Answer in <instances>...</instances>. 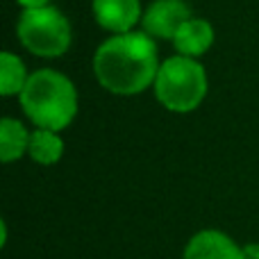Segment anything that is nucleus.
I'll list each match as a JSON object with an SVG mask.
<instances>
[{
  "instance_id": "obj_3",
  "label": "nucleus",
  "mask_w": 259,
  "mask_h": 259,
  "mask_svg": "<svg viewBox=\"0 0 259 259\" xmlns=\"http://www.w3.org/2000/svg\"><path fill=\"white\" fill-rule=\"evenodd\" d=\"M155 96L168 112L189 114L207 96V73L198 59L173 55L164 59L155 80Z\"/></svg>"
},
{
  "instance_id": "obj_13",
  "label": "nucleus",
  "mask_w": 259,
  "mask_h": 259,
  "mask_svg": "<svg viewBox=\"0 0 259 259\" xmlns=\"http://www.w3.org/2000/svg\"><path fill=\"white\" fill-rule=\"evenodd\" d=\"M243 259H259V243H246L243 246Z\"/></svg>"
},
{
  "instance_id": "obj_2",
  "label": "nucleus",
  "mask_w": 259,
  "mask_h": 259,
  "mask_svg": "<svg viewBox=\"0 0 259 259\" xmlns=\"http://www.w3.org/2000/svg\"><path fill=\"white\" fill-rule=\"evenodd\" d=\"M18 98L25 116L41 130L62 132L71 125L77 114L75 84L64 73L53 68L32 73Z\"/></svg>"
},
{
  "instance_id": "obj_6",
  "label": "nucleus",
  "mask_w": 259,
  "mask_h": 259,
  "mask_svg": "<svg viewBox=\"0 0 259 259\" xmlns=\"http://www.w3.org/2000/svg\"><path fill=\"white\" fill-rule=\"evenodd\" d=\"M182 259H243V246L221 230H200L187 241Z\"/></svg>"
},
{
  "instance_id": "obj_8",
  "label": "nucleus",
  "mask_w": 259,
  "mask_h": 259,
  "mask_svg": "<svg viewBox=\"0 0 259 259\" xmlns=\"http://www.w3.org/2000/svg\"><path fill=\"white\" fill-rule=\"evenodd\" d=\"M211 44H214V27L205 18H189L173 36V46L178 55L191 59L202 57L211 48Z\"/></svg>"
},
{
  "instance_id": "obj_5",
  "label": "nucleus",
  "mask_w": 259,
  "mask_h": 259,
  "mask_svg": "<svg viewBox=\"0 0 259 259\" xmlns=\"http://www.w3.org/2000/svg\"><path fill=\"white\" fill-rule=\"evenodd\" d=\"M191 7L184 0H155L148 5L143 14V32L150 34L152 39H170L178 34V30L189 21Z\"/></svg>"
},
{
  "instance_id": "obj_11",
  "label": "nucleus",
  "mask_w": 259,
  "mask_h": 259,
  "mask_svg": "<svg viewBox=\"0 0 259 259\" xmlns=\"http://www.w3.org/2000/svg\"><path fill=\"white\" fill-rule=\"evenodd\" d=\"M27 80H30V75H27V71H25V64L14 53L5 50V53L0 55V94H3L5 98H9V96H21Z\"/></svg>"
},
{
  "instance_id": "obj_12",
  "label": "nucleus",
  "mask_w": 259,
  "mask_h": 259,
  "mask_svg": "<svg viewBox=\"0 0 259 259\" xmlns=\"http://www.w3.org/2000/svg\"><path fill=\"white\" fill-rule=\"evenodd\" d=\"M23 9H36V7H48L50 0H16Z\"/></svg>"
},
{
  "instance_id": "obj_9",
  "label": "nucleus",
  "mask_w": 259,
  "mask_h": 259,
  "mask_svg": "<svg viewBox=\"0 0 259 259\" xmlns=\"http://www.w3.org/2000/svg\"><path fill=\"white\" fill-rule=\"evenodd\" d=\"M30 134L23 127L21 121L5 116L0 121V159L5 164L21 159L23 155H27V146H30Z\"/></svg>"
},
{
  "instance_id": "obj_7",
  "label": "nucleus",
  "mask_w": 259,
  "mask_h": 259,
  "mask_svg": "<svg viewBox=\"0 0 259 259\" xmlns=\"http://www.w3.org/2000/svg\"><path fill=\"white\" fill-rule=\"evenodd\" d=\"M91 7L96 23L114 34L132 32V27L143 18L139 0H94Z\"/></svg>"
},
{
  "instance_id": "obj_10",
  "label": "nucleus",
  "mask_w": 259,
  "mask_h": 259,
  "mask_svg": "<svg viewBox=\"0 0 259 259\" xmlns=\"http://www.w3.org/2000/svg\"><path fill=\"white\" fill-rule=\"evenodd\" d=\"M27 155H30V159L34 161V164H41V166L57 164L64 155V141H62V137H59V132L36 127L34 132L30 134Z\"/></svg>"
},
{
  "instance_id": "obj_1",
  "label": "nucleus",
  "mask_w": 259,
  "mask_h": 259,
  "mask_svg": "<svg viewBox=\"0 0 259 259\" xmlns=\"http://www.w3.org/2000/svg\"><path fill=\"white\" fill-rule=\"evenodd\" d=\"M157 44L146 32L114 34L96 50L94 71L103 89L116 96H137L155 84L159 73Z\"/></svg>"
},
{
  "instance_id": "obj_4",
  "label": "nucleus",
  "mask_w": 259,
  "mask_h": 259,
  "mask_svg": "<svg viewBox=\"0 0 259 259\" xmlns=\"http://www.w3.org/2000/svg\"><path fill=\"white\" fill-rule=\"evenodd\" d=\"M16 34L36 57H62L71 46V23L57 7L23 9Z\"/></svg>"
}]
</instances>
